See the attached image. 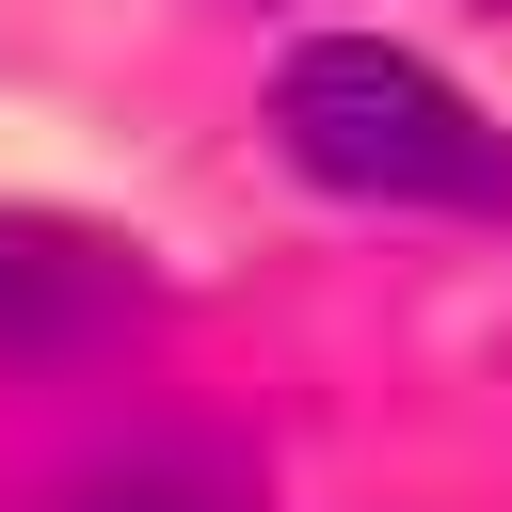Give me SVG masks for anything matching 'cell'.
I'll return each instance as SVG.
<instances>
[{"instance_id":"obj_1","label":"cell","mask_w":512,"mask_h":512,"mask_svg":"<svg viewBox=\"0 0 512 512\" xmlns=\"http://www.w3.org/2000/svg\"><path fill=\"white\" fill-rule=\"evenodd\" d=\"M272 144L352 208H512V128L384 32H304L272 64Z\"/></svg>"},{"instance_id":"obj_2","label":"cell","mask_w":512,"mask_h":512,"mask_svg":"<svg viewBox=\"0 0 512 512\" xmlns=\"http://www.w3.org/2000/svg\"><path fill=\"white\" fill-rule=\"evenodd\" d=\"M128 304H144V272H128L112 240L0 208V352H64V336H112Z\"/></svg>"},{"instance_id":"obj_3","label":"cell","mask_w":512,"mask_h":512,"mask_svg":"<svg viewBox=\"0 0 512 512\" xmlns=\"http://www.w3.org/2000/svg\"><path fill=\"white\" fill-rule=\"evenodd\" d=\"M48 512H256V464H240V448H208V432H144V448L80 464Z\"/></svg>"},{"instance_id":"obj_4","label":"cell","mask_w":512,"mask_h":512,"mask_svg":"<svg viewBox=\"0 0 512 512\" xmlns=\"http://www.w3.org/2000/svg\"><path fill=\"white\" fill-rule=\"evenodd\" d=\"M496 16H512V0H496Z\"/></svg>"}]
</instances>
